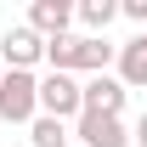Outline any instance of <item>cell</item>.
<instances>
[{
	"label": "cell",
	"mask_w": 147,
	"mask_h": 147,
	"mask_svg": "<svg viewBox=\"0 0 147 147\" xmlns=\"http://www.w3.org/2000/svg\"><path fill=\"white\" fill-rule=\"evenodd\" d=\"M130 136H136V147H147V113L136 119V130H130Z\"/></svg>",
	"instance_id": "cell-12"
},
{
	"label": "cell",
	"mask_w": 147,
	"mask_h": 147,
	"mask_svg": "<svg viewBox=\"0 0 147 147\" xmlns=\"http://www.w3.org/2000/svg\"><path fill=\"white\" fill-rule=\"evenodd\" d=\"M0 62L17 68V74H34V62H45V40H40L28 23H17V28L0 34Z\"/></svg>",
	"instance_id": "cell-4"
},
{
	"label": "cell",
	"mask_w": 147,
	"mask_h": 147,
	"mask_svg": "<svg viewBox=\"0 0 147 147\" xmlns=\"http://www.w3.org/2000/svg\"><path fill=\"white\" fill-rule=\"evenodd\" d=\"M119 85L125 91H142L147 85V34H130L119 45Z\"/></svg>",
	"instance_id": "cell-8"
},
{
	"label": "cell",
	"mask_w": 147,
	"mask_h": 147,
	"mask_svg": "<svg viewBox=\"0 0 147 147\" xmlns=\"http://www.w3.org/2000/svg\"><path fill=\"white\" fill-rule=\"evenodd\" d=\"M28 147H74V130L62 125V119H45V113H40L34 125H28Z\"/></svg>",
	"instance_id": "cell-10"
},
{
	"label": "cell",
	"mask_w": 147,
	"mask_h": 147,
	"mask_svg": "<svg viewBox=\"0 0 147 147\" xmlns=\"http://www.w3.org/2000/svg\"><path fill=\"white\" fill-rule=\"evenodd\" d=\"M119 17H130V23L147 28V0H119Z\"/></svg>",
	"instance_id": "cell-11"
},
{
	"label": "cell",
	"mask_w": 147,
	"mask_h": 147,
	"mask_svg": "<svg viewBox=\"0 0 147 147\" xmlns=\"http://www.w3.org/2000/svg\"><path fill=\"white\" fill-rule=\"evenodd\" d=\"M74 17L85 23V34L102 40V34H108V23L119 17V0H79V6H74Z\"/></svg>",
	"instance_id": "cell-9"
},
{
	"label": "cell",
	"mask_w": 147,
	"mask_h": 147,
	"mask_svg": "<svg viewBox=\"0 0 147 147\" xmlns=\"http://www.w3.org/2000/svg\"><path fill=\"white\" fill-rule=\"evenodd\" d=\"M0 74H6V68H0Z\"/></svg>",
	"instance_id": "cell-14"
},
{
	"label": "cell",
	"mask_w": 147,
	"mask_h": 147,
	"mask_svg": "<svg viewBox=\"0 0 147 147\" xmlns=\"http://www.w3.org/2000/svg\"><path fill=\"white\" fill-rule=\"evenodd\" d=\"M45 62L51 74H108V62H119V45H108V34H57L45 40Z\"/></svg>",
	"instance_id": "cell-1"
},
{
	"label": "cell",
	"mask_w": 147,
	"mask_h": 147,
	"mask_svg": "<svg viewBox=\"0 0 147 147\" xmlns=\"http://www.w3.org/2000/svg\"><path fill=\"white\" fill-rule=\"evenodd\" d=\"M79 96H85V113H102V119H119L125 113V85H119V74H91V79H79Z\"/></svg>",
	"instance_id": "cell-5"
},
{
	"label": "cell",
	"mask_w": 147,
	"mask_h": 147,
	"mask_svg": "<svg viewBox=\"0 0 147 147\" xmlns=\"http://www.w3.org/2000/svg\"><path fill=\"white\" fill-rule=\"evenodd\" d=\"M79 147H136V136L125 130V119H102V113H79L74 119Z\"/></svg>",
	"instance_id": "cell-6"
},
{
	"label": "cell",
	"mask_w": 147,
	"mask_h": 147,
	"mask_svg": "<svg viewBox=\"0 0 147 147\" xmlns=\"http://www.w3.org/2000/svg\"><path fill=\"white\" fill-rule=\"evenodd\" d=\"M74 147H79V142H74Z\"/></svg>",
	"instance_id": "cell-13"
},
{
	"label": "cell",
	"mask_w": 147,
	"mask_h": 147,
	"mask_svg": "<svg viewBox=\"0 0 147 147\" xmlns=\"http://www.w3.org/2000/svg\"><path fill=\"white\" fill-rule=\"evenodd\" d=\"M0 119L6 125H34L40 119V74H0Z\"/></svg>",
	"instance_id": "cell-2"
},
{
	"label": "cell",
	"mask_w": 147,
	"mask_h": 147,
	"mask_svg": "<svg viewBox=\"0 0 147 147\" xmlns=\"http://www.w3.org/2000/svg\"><path fill=\"white\" fill-rule=\"evenodd\" d=\"M40 113L45 119H79L85 113V96H79V79L74 74H40Z\"/></svg>",
	"instance_id": "cell-3"
},
{
	"label": "cell",
	"mask_w": 147,
	"mask_h": 147,
	"mask_svg": "<svg viewBox=\"0 0 147 147\" xmlns=\"http://www.w3.org/2000/svg\"><path fill=\"white\" fill-rule=\"evenodd\" d=\"M68 23H74V6H68V0H34V6H28V28H34L40 40L68 34Z\"/></svg>",
	"instance_id": "cell-7"
}]
</instances>
